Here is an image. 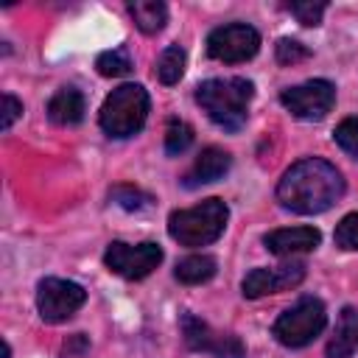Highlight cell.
I'll use <instances>...</instances> for the list:
<instances>
[{"mask_svg": "<svg viewBox=\"0 0 358 358\" xmlns=\"http://www.w3.org/2000/svg\"><path fill=\"white\" fill-rule=\"evenodd\" d=\"M20 115H22V101H20V98H14L11 92H6V95H3V120H0L3 131H8Z\"/></svg>", "mask_w": 358, "mask_h": 358, "instance_id": "cell-26", "label": "cell"}, {"mask_svg": "<svg viewBox=\"0 0 358 358\" xmlns=\"http://www.w3.org/2000/svg\"><path fill=\"white\" fill-rule=\"evenodd\" d=\"M84 302H87V291L73 280L45 277L36 285V310L48 324L67 322Z\"/></svg>", "mask_w": 358, "mask_h": 358, "instance_id": "cell-6", "label": "cell"}, {"mask_svg": "<svg viewBox=\"0 0 358 358\" xmlns=\"http://www.w3.org/2000/svg\"><path fill=\"white\" fill-rule=\"evenodd\" d=\"M308 56H310V48L302 45V42H296V39L282 36L277 42V62L280 64H296V62H305Z\"/></svg>", "mask_w": 358, "mask_h": 358, "instance_id": "cell-24", "label": "cell"}, {"mask_svg": "<svg viewBox=\"0 0 358 358\" xmlns=\"http://www.w3.org/2000/svg\"><path fill=\"white\" fill-rule=\"evenodd\" d=\"M333 140L350 154L358 159V117H344L336 129H333Z\"/></svg>", "mask_w": 358, "mask_h": 358, "instance_id": "cell-23", "label": "cell"}, {"mask_svg": "<svg viewBox=\"0 0 358 358\" xmlns=\"http://www.w3.org/2000/svg\"><path fill=\"white\" fill-rule=\"evenodd\" d=\"M255 84L246 78H207L196 87V101L207 117L224 131H238L246 123Z\"/></svg>", "mask_w": 358, "mask_h": 358, "instance_id": "cell-2", "label": "cell"}, {"mask_svg": "<svg viewBox=\"0 0 358 358\" xmlns=\"http://www.w3.org/2000/svg\"><path fill=\"white\" fill-rule=\"evenodd\" d=\"M190 143H193V129L185 120H176V117L168 120V126H165V151L171 157H179L190 148Z\"/></svg>", "mask_w": 358, "mask_h": 358, "instance_id": "cell-20", "label": "cell"}, {"mask_svg": "<svg viewBox=\"0 0 358 358\" xmlns=\"http://www.w3.org/2000/svg\"><path fill=\"white\" fill-rule=\"evenodd\" d=\"M302 280H305V263H282V266H271V268H252L243 277L241 291L246 299H260L268 294L296 288Z\"/></svg>", "mask_w": 358, "mask_h": 358, "instance_id": "cell-11", "label": "cell"}, {"mask_svg": "<svg viewBox=\"0 0 358 358\" xmlns=\"http://www.w3.org/2000/svg\"><path fill=\"white\" fill-rule=\"evenodd\" d=\"M95 67L101 76L106 78H120L126 73H131V56L123 50V48H112V50H103L98 59H95Z\"/></svg>", "mask_w": 358, "mask_h": 358, "instance_id": "cell-19", "label": "cell"}, {"mask_svg": "<svg viewBox=\"0 0 358 358\" xmlns=\"http://www.w3.org/2000/svg\"><path fill=\"white\" fill-rule=\"evenodd\" d=\"M109 199H112L117 207L129 210V213L145 210V207L151 204V196L143 193V190H137V187H131V185H117V187H112V190H109Z\"/></svg>", "mask_w": 358, "mask_h": 358, "instance_id": "cell-21", "label": "cell"}, {"mask_svg": "<svg viewBox=\"0 0 358 358\" xmlns=\"http://www.w3.org/2000/svg\"><path fill=\"white\" fill-rule=\"evenodd\" d=\"M291 8V14L302 22V25H319L322 22V14H324V8H327V3H322V0H302V3H291L288 6Z\"/></svg>", "mask_w": 358, "mask_h": 358, "instance_id": "cell-25", "label": "cell"}, {"mask_svg": "<svg viewBox=\"0 0 358 358\" xmlns=\"http://www.w3.org/2000/svg\"><path fill=\"white\" fill-rule=\"evenodd\" d=\"M344 196V176L336 165L319 157L294 162L277 182V201L299 215H319Z\"/></svg>", "mask_w": 358, "mask_h": 358, "instance_id": "cell-1", "label": "cell"}, {"mask_svg": "<svg viewBox=\"0 0 358 358\" xmlns=\"http://www.w3.org/2000/svg\"><path fill=\"white\" fill-rule=\"evenodd\" d=\"M185 62H187V53L179 45H168L157 59V78L162 84H176L185 73Z\"/></svg>", "mask_w": 358, "mask_h": 358, "instance_id": "cell-18", "label": "cell"}, {"mask_svg": "<svg viewBox=\"0 0 358 358\" xmlns=\"http://www.w3.org/2000/svg\"><path fill=\"white\" fill-rule=\"evenodd\" d=\"M84 112H87V101H84L81 90H76V87H62L48 101V117L56 126H76V123H81Z\"/></svg>", "mask_w": 358, "mask_h": 358, "instance_id": "cell-14", "label": "cell"}, {"mask_svg": "<svg viewBox=\"0 0 358 358\" xmlns=\"http://www.w3.org/2000/svg\"><path fill=\"white\" fill-rule=\"evenodd\" d=\"M215 271H218L215 257H210V255H187V257H182V260L176 263L173 277H176L182 285H201V282L213 280Z\"/></svg>", "mask_w": 358, "mask_h": 358, "instance_id": "cell-16", "label": "cell"}, {"mask_svg": "<svg viewBox=\"0 0 358 358\" xmlns=\"http://www.w3.org/2000/svg\"><path fill=\"white\" fill-rule=\"evenodd\" d=\"M358 350V310L355 308H341L336 330L327 341V358H350Z\"/></svg>", "mask_w": 358, "mask_h": 358, "instance_id": "cell-15", "label": "cell"}, {"mask_svg": "<svg viewBox=\"0 0 358 358\" xmlns=\"http://www.w3.org/2000/svg\"><path fill=\"white\" fill-rule=\"evenodd\" d=\"M324 324H327L324 302L316 296H302L299 302H294L288 310L277 316L271 333L282 347L299 350V347H308L324 330Z\"/></svg>", "mask_w": 358, "mask_h": 358, "instance_id": "cell-5", "label": "cell"}, {"mask_svg": "<svg viewBox=\"0 0 358 358\" xmlns=\"http://www.w3.org/2000/svg\"><path fill=\"white\" fill-rule=\"evenodd\" d=\"M148 92L140 84H120L112 90L98 112V123L109 137H131L148 117Z\"/></svg>", "mask_w": 358, "mask_h": 358, "instance_id": "cell-4", "label": "cell"}, {"mask_svg": "<svg viewBox=\"0 0 358 358\" xmlns=\"http://www.w3.org/2000/svg\"><path fill=\"white\" fill-rule=\"evenodd\" d=\"M103 263L109 271H115L123 280H143L162 263V246L151 243V241L137 243V246L112 241L103 252Z\"/></svg>", "mask_w": 358, "mask_h": 358, "instance_id": "cell-7", "label": "cell"}, {"mask_svg": "<svg viewBox=\"0 0 358 358\" xmlns=\"http://www.w3.org/2000/svg\"><path fill=\"white\" fill-rule=\"evenodd\" d=\"M333 241H336V246L344 249V252H355V249H358V213H350V215H344V218L336 224Z\"/></svg>", "mask_w": 358, "mask_h": 358, "instance_id": "cell-22", "label": "cell"}, {"mask_svg": "<svg viewBox=\"0 0 358 358\" xmlns=\"http://www.w3.org/2000/svg\"><path fill=\"white\" fill-rule=\"evenodd\" d=\"M3 358H11V347H8V341H3Z\"/></svg>", "mask_w": 358, "mask_h": 358, "instance_id": "cell-27", "label": "cell"}, {"mask_svg": "<svg viewBox=\"0 0 358 358\" xmlns=\"http://www.w3.org/2000/svg\"><path fill=\"white\" fill-rule=\"evenodd\" d=\"M260 50V34L246 22H229L207 36V56L224 64H238Z\"/></svg>", "mask_w": 358, "mask_h": 358, "instance_id": "cell-8", "label": "cell"}, {"mask_svg": "<svg viewBox=\"0 0 358 358\" xmlns=\"http://www.w3.org/2000/svg\"><path fill=\"white\" fill-rule=\"evenodd\" d=\"M129 14H131L134 25L143 34H157L168 22V6L159 3V0H131L129 3Z\"/></svg>", "mask_w": 358, "mask_h": 358, "instance_id": "cell-17", "label": "cell"}, {"mask_svg": "<svg viewBox=\"0 0 358 358\" xmlns=\"http://www.w3.org/2000/svg\"><path fill=\"white\" fill-rule=\"evenodd\" d=\"M229 207L221 199H204L196 207L173 210L168 215V235L182 246H207L227 229Z\"/></svg>", "mask_w": 358, "mask_h": 358, "instance_id": "cell-3", "label": "cell"}, {"mask_svg": "<svg viewBox=\"0 0 358 358\" xmlns=\"http://www.w3.org/2000/svg\"><path fill=\"white\" fill-rule=\"evenodd\" d=\"M182 336L185 344L196 352H210L215 358H246V347L232 333H215L207 322H201L193 313L182 316Z\"/></svg>", "mask_w": 358, "mask_h": 358, "instance_id": "cell-10", "label": "cell"}, {"mask_svg": "<svg viewBox=\"0 0 358 358\" xmlns=\"http://www.w3.org/2000/svg\"><path fill=\"white\" fill-rule=\"evenodd\" d=\"M280 103L299 120H322L336 103V87L327 78H313L282 90Z\"/></svg>", "mask_w": 358, "mask_h": 358, "instance_id": "cell-9", "label": "cell"}, {"mask_svg": "<svg viewBox=\"0 0 358 358\" xmlns=\"http://www.w3.org/2000/svg\"><path fill=\"white\" fill-rule=\"evenodd\" d=\"M229 165H232V157H229L224 148L210 145V148H204V151L196 157V162L190 165V171H187L185 179H182V185H185V187H199V185L218 182V179H224V173L229 171Z\"/></svg>", "mask_w": 358, "mask_h": 358, "instance_id": "cell-13", "label": "cell"}, {"mask_svg": "<svg viewBox=\"0 0 358 358\" xmlns=\"http://www.w3.org/2000/svg\"><path fill=\"white\" fill-rule=\"evenodd\" d=\"M319 241H322V232L316 227H282V229H271L263 235L266 249L277 257H294V255L313 252Z\"/></svg>", "mask_w": 358, "mask_h": 358, "instance_id": "cell-12", "label": "cell"}]
</instances>
